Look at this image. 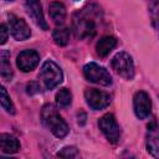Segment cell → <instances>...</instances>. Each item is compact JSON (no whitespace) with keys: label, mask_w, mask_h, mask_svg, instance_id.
<instances>
[{"label":"cell","mask_w":159,"mask_h":159,"mask_svg":"<svg viewBox=\"0 0 159 159\" xmlns=\"http://www.w3.org/2000/svg\"><path fill=\"white\" fill-rule=\"evenodd\" d=\"M72 29L78 39L92 37L96 34V24L93 21L92 11L82 9L76 12L72 21Z\"/></svg>","instance_id":"1"},{"label":"cell","mask_w":159,"mask_h":159,"mask_svg":"<svg viewBox=\"0 0 159 159\" xmlns=\"http://www.w3.org/2000/svg\"><path fill=\"white\" fill-rule=\"evenodd\" d=\"M41 117H42L43 123L50 128V130L57 138H63V137H66L68 134L70 128H68L67 123L56 112V109L53 108V106H51V104L45 106L43 109H42Z\"/></svg>","instance_id":"2"},{"label":"cell","mask_w":159,"mask_h":159,"mask_svg":"<svg viewBox=\"0 0 159 159\" xmlns=\"http://www.w3.org/2000/svg\"><path fill=\"white\" fill-rule=\"evenodd\" d=\"M40 77L47 89H53L62 82L63 73L53 61L48 60V61H45L43 65L41 66Z\"/></svg>","instance_id":"3"},{"label":"cell","mask_w":159,"mask_h":159,"mask_svg":"<svg viewBox=\"0 0 159 159\" xmlns=\"http://www.w3.org/2000/svg\"><path fill=\"white\" fill-rule=\"evenodd\" d=\"M83 75L89 82H93V83H97L101 86L112 84L111 73L104 67H102L94 62H89L83 67Z\"/></svg>","instance_id":"4"},{"label":"cell","mask_w":159,"mask_h":159,"mask_svg":"<svg viewBox=\"0 0 159 159\" xmlns=\"http://www.w3.org/2000/svg\"><path fill=\"white\" fill-rule=\"evenodd\" d=\"M113 70L125 80H132L134 76V65L132 57L127 52H118L112 58Z\"/></svg>","instance_id":"5"},{"label":"cell","mask_w":159,"mask_h":159,"mask_svg":"<svg viewBox=\"0 0 159 159\" xmlns=\"http://www.w3.org/2000/svg\"><path fill=\"white\" fill-rule=\"evenodd\" d=\"M98 125H99V129L102 130V133L106 135V138L116 144L119 142L120 139V128L114 118L113 114L111 113H107L104 114L103 117H101V119L98 120Z\"/></svg>","instance_id":"6"},{"label":"cell","mask_w":159,"mask_h":159,"mask_svg":"<svg viewBox=\"0 0 159 159\" xmlns=\"http://www.w3.org/2000/svg\"><path fill=\"white\" fill-rule=\"evenodd\" d=\"M84 98H86L87 104L94 111H101V109L108 107L111 103V96L107 92L99 91L97 88L86 89Z\"/></svg>","instance_id":"7"},{"label":"cell","mask_w":159,"mask_h":159,"mask_svg":"<svg viewBox=\"0 0 159 159\" xmlns=\"http://www.w3.org/2000/svg\"><path fill=\"white\" fill-rule=\"evenodd\" d=\"M9 30H10V34L11 36L17 40V41H22V40H26L30 37L31 35V31H30V27L29 25L25 22V20L15 16V15H9Z\"/></svg>","instance_id":"8"},{"label":"cell","mask_w":159,"mask_h":159,"mask_svg":"<svg viewBox=\"0 0 159 159\" xmlns=\"http://www.w3.org/2000/svg\"><path fill=\"white\" fill-rule=\"evenodd\" d=\"M147 150L154 157L159 158V124L155 119H152L147 127Z\"/></svg>","instance_id":"9"},{"label":"cell","mask_w":159,"mask_h":159,"mask_svg":"<svg viewBox=\"0 0 159 159\" xmlns=\"http://www.w3.org/2000/svg\"><path fill=\"white\" fill-rule=\"evenodd\" d=\"M133 108L135 116L139 119H145L147 117H149L152 109V102L149 94L144 91L137 92L133 98Z\"/></svg>","instance_id":"10"},{"label":"cell","mask_w":159,"mask_h":159,"mask_svg":"<svg viewBox=\"0 0 159 159\" xmlns=\"http://www.w3.org/2000/svg\"><path fill=\"white\" fill-rule=\"evenodd\" d=\"M40 62V55L35 50H24L19 53L16 65L22 72L32 71Z\"/></svg>","instance_id":"11"},{"label":"cell","mask_w":159,"mask_h":159,"mask_svg":"<svg viewBox=\"0 0 159 159\" xmlns=\"http://www.w3.org/2000/svg\"><path fill=\"white\" fill-rule=\"evenodd\" d=\"M25 2H26L27 14L31 16V19L34 20V22H35L40 29L47 30V29H48V25H47V22L45 21L40 0H25Z\"/></svg>","instance_id":"12"},{"label":"cell","mask_w":159,"mask_h":159,"mask_svg":"<svg viewBox=\"0 0 159 159\" xmlns=\"http://www.w3.org/2000/svg\"><path fill=\"white\" fill-rule=\"evenodd\" d=\"M0 147H1V150L4 153L14 154V153L19 152V149H20V142L14 135L7 134V133H2L0 135Z\"/></svg>","instance_id":"13"},{"label":"cell","mask_w":159,"mask_h":159,"mask_svg":"<svg viewBox=\"0 0 159 159\" xmlns=\"http://www.w3.org/2000/svg\"><path fill=\"white\" fill-rule=\"evenodd\" d=\"M116 46H117V40L113 36H104L96 43V52L98 56L106 57L112 52V50H114Z\"/></svg>","instance_id":"14"},{"label":"cell","mask_w":159,"mask_h":159,"mask_svg":"<svg viewBox=\"0 0 159 159\" xmlns=\"http://www.w3.org/2000/svg\"><path fill=\"white\" fill-rule=\"evenodd\" d=\"M48 14L56 25H62L65 22V19H66V7L61 2L53 1L50 4Z\"/></svg>","instance_id":"15"},{"label":"cell","mask_w":159,"mask_h":159,"mask_svg":"<svg viewBox=\"0 0 159 159\" xmlns=\"http://www.w3.org/2000/svg\"><path fill=\"white\" fill-rule=\"evenodd\" d=\"M52 39L58 46H66L70 41V30L67 27H56L52 31Z\"/></svg>","instance_id":"16"},{"label":"cell","mask_w":159,"mask_h":159,"mask_svg":"<svg viewBox=\"0 0 159 159\" xmlns=\"http://www.w3.org/2000/svg\"><path fill=\"white\" fill-rule=\"evenodd\" d=\"M7 52L6 51H2L1 52V65H0V73H1V77L5 80V81H11L12 78V70H11V66L7 61Z\"/></svg>","instance_id":"17"},{"label":"cell","mask_w":159,"mask_h":159,"mask_svg":"<svg viewBox=\"0 0 159 159\" xmlns=\"http://www.w3.org/2000/svg\"><path fill=\"white\" fill-rule=\"evenodd\" d=\"M56 103L60 108H67L72 103V94L67 88H62L56 94Z\"/></svg>","instance_id":"18"},{"label":"cell","mask_w":159,"mask_h":159,"mask_svg":"<svg viewBox=\"0 0 159 159\" xmlns=\"http://www.w3.org/2000/svg\"><path fill=\"white\" fill-rule=\"evenodd\" d=\"M0 92H1L0 99H1V106H2V108H4L7 113L14 114V113H15V107H14V104H12L10 97L7 96V92H6L5 87H1V91H0Z\"/></svg>","instance_id":"19"},{"label":"cell","mask_w":159,"mask_h":159,"mask_svg":"<svg viewBox=\"0 0 159 159\" xmlns=\"http://www.w3.org/2000/svg\"><path fill=\"white\" fill-rule=\"evenodd\" d=\"M57 155L62 158H77L80 154L76 147H65L61 152H58Z\"/></svg>","instance_id":"20"},{"label":"cell","mask_w":159,"mask_h":159,"mask_svg":"<svg viewBox=\"0 0 159 159\" xmlns=\"http://www.w3.org/2000/svg\"><path fill=\"white\" fill-rule=\"evenodd\" d=\"M0 32H1L0 43H1V45H4V43L6 42V40H7V34H9L7 27H6V25H5V24H1V26H0Z\"/></svg>","instance_id":"21"},{"label":"cell","mask_w":159,"mask_h":159,"mask_svg":"<svg viewBox=\"0 0 159 159\" xmlns=\"http://www.w3.org/2000/svg\"><path fill=\"white\" fill-rule=\"evenodd\" d=\"M26 88H27V93L29 94H34V93H39L40 92V86L36 82H30Z\"/></svg>","instance_id":"22"},{"label":"cell","mask_w":159,"mask_h":159,"mask_svg":"<svg viewBox=\"0 0 159 159\" xmlns=\"http://www.w3.org/2000/svg\"><path fill=\"white\" fill-rule=\"evenodd\" d=\"M150 10L153 14H159V0H150Z\"/></svg>","instance_id":"23"},{"label":"cell","mask_w":159,"mask_h":159,"mask_svg":"<svg viewBox=\"0 0 159 159\" xmlns=\"http://www.w3.org/2000/svg\"><path fill=\"white\" fill-rule=\"evenodd\" d=\"M7 1H12V0H7Z\"/></svg>","instance_id":"24"},{"label":"cell","mask_w":159,"mask_h":159,"mask_svg":"<svg viewBox=\"0 0 159 159\" xmlns=\"http://www.w3.org/2000/svg\"><path fill=\"white\" fill-rule=\"evenodd\" d=\"M158 30H159V25H158Z\"/></svg>","instance_id":"25"}]
</instances>
